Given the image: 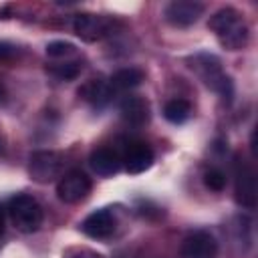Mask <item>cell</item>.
Returning <instances> with one entry per match:
<instances>
[{"instance_id": "30bf717a", "label": "cell", "mask_w": 258, "mask_h": 258, "mask_svg": "<svg viewBox=\"0 0 258 258\" xmlns=\"http://www.w3.org/2000/svg\"><path fill=\"white\" fill-rule=\"evenodd\" d=\"M179 258H218V240L208 230H194L181 240Z\"/></svg>"}, {"instance_id": "6da1fadb", "label": "cell", "mask_w": 258, "mask_h": 258, "mask_svg": "<svg viewBox=\"0 0 258 258\" xmlns=\"http://www.w3.org/2000/svg\"><path fill=\"white\" fill-rule=\"evenodd\" d=\"M208 26L224 50H230V52L242 50L250 40L248 22L244 20L242 12L232 6H224V8L216 10L210 16Z\"/></svg>"}, {"instance_id": "4fadbf2b", "label": "cell", "mask_w": 258, "mask_h": 258, "mask_svg": "<svg viewBox=\"0 0 258 258\" xmlns=\"http://www.w3.org/2000/svg\"><path fill=\"white\" fill-rule=\"evenodd\" d=\"M119 111H121V119L129 127H143L149 123L151 117L149 101L141 95H125L119 103Z\"/></svg>"}, {"instance_id": "7402d4cb", "label": "cell", "mask_w": 258, "mask_h": 258, "mask_svg": "<svg viewBox=\"0 0 258 258\" xmlns=\"http://www.w3.org/2000/svg\"><path fill=\"white\" fill-rule=\"evenodd\" d=\"M4 230H6V208L0 204V238L4 236Z\"/></svg>"}, {"instance_id": "ac0fdd59", "label": "cell", "mask_w": 258, "mask_h": 258, "mask_svg": "<svg viewBox=\"0 0 258 258\" xmlns=\"http://www.w3.org/2000/svg\"><path fill=\"white\" fill-rule=\"evenodd\" d=\"M75 54H77V46L67 40H52L46 44V56L54 60H67V58H73Z\"/></svg>"}, {"instance_id": "277c9868", "label": "cell", "mask_w": 258, "mask_h": 258, "mask_svg": "<svg viewBox=\"0 0 258 258\" xmlns=\"http://www.w3.org/2000/svg\"><path fill=\"white\" fill-rule=\"evenodd\" d=\"M121 28V22L113 16H105V14H77L73 18V32L85 40V42H97L103 38H109L111 34H115Z\"/></svg>"}, {"instance_id": "44dd1931", "label": "cell", "mask_w": 258, "mask_h": 258, "mask_svg": "<svg viewBox=\"0 0 258 258\" xmlns=\"http://www.w3.org/2000/svg\"><path fill=\"white\" fill-rule=\"evenodd\" d=\"M69 258H105V256L99 254V252H95V250H89V248H79Z\"/></svg>"}, {"instance_id": "5bb4252c", "label": "cell", "mask_w": 258, "mask_h": 258, "mask_svg": "<svg viewBox=\"0 0 258 258\" xmlns=\"http://www.w3.org/2000/svg\"><path fill=\"white\" fill-rule=\"evenodd\" d=\"M79 97L89 103L93 109H103L115 99V91L109 85V79H89L81 85Z\"/></svg>"}, {"instance_id": "d6986e66", "label": "cell", "mask_w": 258, "mask_h": 258, "mask_svg": "<svg viewBox=\"0 0 258 258\" xmlns=\"http://www.w3.org/2000/svg\"><path fill=\"white\" fill-rule=\"evenodd\" d=\"M204 183H206V187L212 189V191H224V187H226V183H228V177H226L224 169H220V167H210V169L204 171Z\"/></svg>"}, {"instance_id": "7a4b0ae2", "label": "cell", "mask_w": 258, "mask_h": 258, "mask_svg": "<svg viewBox=\"0 0 258 258\" xmlns=\"http://www.w3.org/2000/svg\"><path fill=\"white\" fill-rule=\"evenodd\" d=\"M189 67H191V71L200 77V81L208 87V89H212L214 93H218L222 99H232V95H234V83H232V79L224 73V69H222V64H220V60L214 56V54H206V52H200V54H194L191 58H189Z\"/></svg>"}, {"instance_id": "603a6c76", "label": "cell", "mask_w": 258, "mask_h": 258, "mask_svg": "<svg viewBox=\"0 0 258 258\" xmlns=\"http://www.w3.org/2000/svg\"><path fill=\"white\" fill-rule=\"evenodd\" d=\"M4 97H6V91H4V85L0 83V103L4 101Z\"/></svg>"}, {"instance_id": "ba28073f", "label": "cell", "mask_w": 258, "mask_h": 258, "mask_svg": "<svg viewBox=\"0 0 258 258\" xmlns=\"http://www.w3.org/2000/svg\"><path fill=\"white\" fill-rule=\"evenodd\" d=\"M121 159H123V167L127 173L139 175L153 165L155 155H153V149L149 147L147 141L129 139V141H125V147L121 149Z\"/></svg>"}, {"instance_id": "3957f363", "label": "cell", "mask_w": 258, "mask_h": 258, "mask_svg": "<svg viewBox=\"0 0 258 258\" xmlns=\"http://www.w3.org/2000/svg\"><path fill=\"white\" fill-rule=\"evenodd\" d=\"M6 216L12 226L22 234H32L42 226L44 212L36 198L28 194H16L6 204Z\"/></svg>"}, {"instance_id": "2e32d148", "label": "cell", "mask_w": 258, "mask_h": 258, "mask_svg": "<svg viewBox=\"0 0 258 258\" xmlns=\"http://www.w3.org/2000/svg\"><path fill=\"white\" fill-rule=\"evenodd\" d=\"M191 113H194V109H191V103H189L187 99L175 97V99H169V101L163 105V117H165L169 123H173V125L185 123V121L191 117Z\"/></svg>"}, {"instance_id": "8fae6325", "label": "cell", "mask_w": 258, "mask_h": 258, "mask_svg": "<svg viewBox=\"0 0 258 258\" xmlns=\"http://www.w3.org/2000/svg\"><path fill=\"white\" fill-rule=\"evenodd\" d=\"M204 12H206V6L198 0H171L163 8L165 20L175 28H187L196 24Z\"/></svg>"}, {"instance_id": "9a60e30c", "label": "cell", "mask_w": 258, "mask_h": 258, "mask_svg": "<svg viewBox=\"0 0 258 258\" xmlns=\"http://www.w3.org/2000/svg\"><path fill=\"white\" fill-rule=\"evenodd\" d=\"M143 71L137 69V67H123L119 71H115L111 77H109V85L111 89L117 93H125V91H131L135 87H139L143 83Z\"/></svg>"}, {"instance_id": "e0dca14e", "label": "cell", "mask_w": 258, "mask_h": 258, "mask_svg": "<svg viewBox=\"0 0 258 258\" xmlns=\"http://www.w3.org/2000/svg\"><path fill=\"white\" fill-rule=\"evenodd\" d=\"M83 71V62L77 58H67V60H56L48 67V73L52 77H56L58 81H73L81 75Z\"/></svg>"}, {"instance_id": "7c38bea8", "label": "cell", "mask_w": 258, "mask_h": 258, "mask_svg": "<svg viewBox=\"0 0 258 258\" xmlns=\"http://www.w3.org/2000/svg\"><path fill=\"white\" fill-rule=\"evenodd\" d=\"M89 165L91 169L101 175V177H111L115 173H119V169L123 167V159H121V149L113 147V145H103L91 151L89 155Z\"/></svg>"}, {"instance_id": "5b68a950", "label": "cell", "mask_w": 258, "mask_h": 258, "mask_svg": "<svg viewBox=\"0 0 258 258\" xmlns=\"http://www.w3.org/2000/svg\"><path fill=\"white\" fill-rule=\"evenodd\" d=\"M64 163L67 161L60 151L40 149L28 157V175L36 183H52L64 173Z\"/></svg>"}, {"instance_id": "ffe728a7", "label": "cell", "mask_w": 258, "mask_h": 258, "mask_svg": "<svg viewBox=\"0 0 258 258\" xmlns=\"http://www.w3.org/2000/svg\"><path fill=\"white\" fill-rule=\"evenodd\" d=\"M18 54V46L6 40H0V62H8Z\"/></svg>"}, {"instance_id": "52a82bcc", "label": "cell", "mask_w": 258, "mask_h": 258, "mask_svg": "<svg viewBox=\"0 0 258 258\" xmlns=\"http://www.w3.org/2000/svg\"><path fill=\"white\" fill-rule=\"evenodd\" d=\"M234 198L246 210L256 208V175L252 165L240 157L234 163Z\"/></svg>"}, {"instance_id": "8992f818", "label": "cell", "mask_w": 258, "mask_h": 258, "mask_svg": "<svg viewBox=\"0 0 258 258\" xmlns=\"http://www.w3.org/2000/svg\"><path fill=\"white\" fill-rule=\"evenodd\" d=\"M91 177L81 169H71L60 175L56 181V196L64 204H81L91 194Z\"/></svg>"}, {"instance_id": "9c48e42d", "label": "cell", "mask_w": 258, "mask_h": 258, "mask_svg": "<svg viewBox=\"0 0 258 258\" xmlns=\"http://www.w3.org/2000/svg\"><path fill=\"white\" fill-rule=\"evenodd\" d=\"M81 232L91 240H109L117 232V216L111 208H101L91 212L81 222Z\"/></svg>"}]
</instances>
